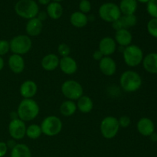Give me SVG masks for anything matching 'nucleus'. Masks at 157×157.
I'll return each instance as SVG.
<instances>
[{
	"instance_id": "f257e3e1",
	"label": "nucleus",
	"mask_w": 157,
	"mask_h": 157,
	"mask_svg": "<svg viewBox=\"0 0 157 157\" xmlns=\"http://www.w3.org/2000/svg\"><path fill=\"white\" fill-rule=\"evenodd\" d=\"M40 108L38 103L31 99H23L18 104L17 109L18 119L21 120L24 122L33 121L39 114Z\"/></svg>"
},
{
	"instance_id": "f03ea898",
	"label": "nucleus",
	"mask_w": 157,
	"mask_h": 157,
	"mask_svg": "<svg viewBox=\"0 0 157 157\" xmlns=\"http://www.w3.org/2000/svg\"><path fill=\"white\" fill-rule=\"evenodd\" d=\"M142 83L141 76L134 71H125L120 78V85L121 88L127 93L136 92L140 88Z\"/></svg>"
},
{
	"instance_id": "7ed1b4c3",
	"label": "nucleus",
	"mask_w": 157,
	"mask_h": 157,
	"mask_svg": "<svg viewBox=\"0 0 157 157\" xmlns=\"http://www.w3.org/2000/svg\"><path fill=\"white\" fill-rule=\"evenodd\" d=\"M15 12L21 18L29 20L37 16L39 8L34 0H19L15 6Z\"/></svg>"
},
{
	"instance_id": "20e7f679",
	"label": "nucleus",
	"mask_w": 157,
	"mask_h": 157,
	"mask_svg": "<svg viewBox=\"0 0 157 157\" xmlns=\"http://www.w3.org/2000/svg\"><path fill=\"white\" fill-rule=\"evenodd\" d=\"M123 58L125 64L129 67H136L142 63L144 60V52L136 44H130L124 48Z\"/></svg>"
},
{
	"instance_id": "39448f33",
	"label": "nucleus",
	"mask_w": 157,
	"mask_h": 157,
	"mask_svg": "<svg viewBox=\"0 0 157 157\" xmlns=\"http://www.w3.org/2000/svg\"><path fill=\"white\" fill-rule=\"evenodd\" d=\"M10 51L13 54L22 56L32 49V41L27 35H19L13 37L9 41Z\"/></svg>"
},
{
	"instance_id": "423d86ee",
	"label": "nucleus",
	"mask_w": 157,
	"mask_h": 157,
	"mask_svg": "<svg viewBox=\"0 0 157 157\" xmlns=\"http://www.w3.org/2000/svg\"><path fill=\"white\" fill-rule=\"evenodd\" d=\"M42 134L47 136H55L61 133L63 127L61 120L56 116H48L44 118L40 125Z\"/></svg>"
},
{
	"instance_id": "0eeeda50",
	"label": "nucleus",
	"mask_w": 157,
	"mask_h": 157,
	"mask_svg": "<svg viewBox=\"0 0 157 157\" xmlns=\"http://www.w3.org/2000/svg\"><path fill=\"white\" fill-rule=\"evenodd\" d=\"M61 93L67 100L78 101L84 95V89L78 81L75 80H67L61 84Z\"/></svg>"
},
{
	"instance_id": "6e6552de",
	"label": "nucleus",
	"mask_w": 157,
	"mask_h": 157,
	"mask_svg": "<svg viewBox=\"0 0 157 157\" xmlns=\"http://www.w3.org/2000/svg\"><path fill=\"white\" fill-rule=\"evenodd\" d=\"M117 118L113 116H107L101 121L100 130L102 136L105 139L110 140L117 135L120 130Z\"/></svg>"
},
{
	"instance_id": "1a4fd4ad",
	"label": "nucleus",
	"mask_w": 157,
	"mask_h": 157,
	"mask_svg": "<svg viewBox=\"0 0 157 157\" xmlns=\"http://www.w3.org/2000/svg\"><path fill=\"white\" fill-rule=\"evenodd\" d=\"M99 16L106 22L113 23L121 16V12L117 5L107 2L101 5L99 9Z\"/></svg>"
},
{
	"instance_id": "9d476101",
	"label": "nucleus",
	"mask_w": 157,
	"mask_h": 157,
	"mask_svg": "<svg viewBox=\"0 0 157 157\" xmlns=\"http://www.w3.org/2000/svg\"><path fill=\"white\" fill-rule=\"evenodd\" d=\"M25 123L20 119L12 120L9 124V133L12 139L15 140H20L25 136L26 134Z\"/></svg>"
},
{
	"instance_id": "9b49d317",
	"label": "nucleus",
	"mask_w": 157,
	"mask_h": 157,
	"mask_svg": "<svg viewBox=\"0 0 157 157\" xmlns=\"http://www.w3.org/2000/svg\"><path fill=\"white\" fill-rule=\"evenodd\" d=\"M137 23V18L135 15H121L117 21L112 23V27L115 31L121 29H129Z\"/></svg>"
},
{
	"instance_id": "f8f14e48",
	"label": "nucleus",
	"mask_w": 157,
	"mask_h": 157,
	"mask_svg": "<svg viewBox=\"0 0 157 157\" xmlns=\"http://www.w3.org/2000/svg\"><path fill=\"white\" fill-rule=\"evenodd\" d=\"M99 68L105 76H112L117 71V64L110 56H104L99 61Z\"/></svg>"
},
{
	"instance_id": "ddd939ff",
	"label": "nucleus",
	"mask_w": 157,
	"mask_h": 157,
	"mask_svg": "<svg viewBox=\"0 0 157 157\" xmlns=\"http://www.w3.org/2000/svg\"><path fill=\"white\" fill-rule=\"evenodd\" d=\"M98 50L104 56H110L117 50V43L111 37H104L100 41Z\"/></svg>"
},
{
	"instance_id": "4468645a",
	"label": "nucleus",
	"mask_w": 157,
	"mask_h": 157,
	"mask_svg": "<svg viewBox=\"0 0 157 157\" xmlns=\"http://www.w3.org/2000/svg\"><path fill=\"white\" fill-rule=\"evenodd\" d=\"M59 67L61 71L67 75H72L78 71V63L70 56L63 57L60 59Z\"/></svg>"
},
{
	"instance_id": "2eb2a0df",
	"label": "nucleus",
	"mask_w": 157,
	"mask_h": 157,
	"mask_svg": "<svg viewBox=\"0 0 157 157\" xmlns=\"http://www.w3.org/2000/svg\"><path fill=\"white\" fill-rule=\"evenodd\" d=\"M19 91L23 99H31L34 98L37 94L38 86L35 81L32 80H28L21 84Z\"/></svg>"
},
{
	"instance_id": "dca6fc26",
	"label": "nucleus",
	"mask_w": 157,
	"mask_h": 157,
	"mask_svg": "<svg viewBox=\"0 0 157 157\" xmlns=\"http://www.w3.org/2000/svg\"><path fill=\"white\" fill-rule=\"evenodd\" d=\"M136 129L140 134L144 136H150L155 132L154 123L148 117H142L136 124Z\"/></svg>"
},
{
	"instance_id": "f3484780",
	"label": "nucleus",
	"mask_w": 157,
	"mask_h": 157,
	"mask_svg": "<svg viewBox=\"0 0 157 157\" xmlns=\"http://www.w3.org/2000/svg\"><path fill=\"white\" fill-rule=\"evenodd\" d=\"M9 67L14 74H21L25 70V60L21 55L12 54L10 55L8 61Z\"/></svg>"
},
{
	"instance_id": "a211bd4d",
	"label": "nucleus",
	"mask_w": 157,
	"mask_h": 157,
	"mask_svg": "<svg viewBox=\"0 0 157 157\" xmlns=\"http://www.w3.org/2000/svg\"><path fill=\"white\" fill-rule=\"evenodd\" d=\"M60 58L59 57L55 54H48L43 57L41 61V67L47 71H55L59 67Z\"/></svg>"
},
{
	"instance_id": "6ab92c4d",
	"label": "nucleus",
	"mask_w": 157,
	"mask_h": 157,
	"mask_svg": "<svg viewBox=\"0 0 157 157\" xmlns=\"http://www.w3.org/2000/svg\"><path fill=\"white\" fill-rule=\"evenodd\" d=\"M43 29V23L38 18H35L29 19L25 26L27 35L29 37L38 36L41 33Z\"/></svg>"
},
{
	"instance_id": "aec40b11",
	"label": "nucleus",
	"mask_w": 157,
	"mask_h": 157,
	"mask_svg": "<svg viewBox=\"0 0 157 157\" xmlns=\"http://www.w3.org/2000/svg\"><path fill=\"white\" fill-rule=\"evenodd\" d=\"M114 40L117 44L121 47H127L131 44L133 41V35L128 29H121L115 32Z\"/></svg>"
},
{
	"instance_id": "412c9836",
	"label": "nucleus",
	"mask_w": 157,
	"mask_h": 157,
	"mask_svg": "<svg viewBox=\"0 0 157 157\" xmlns=\"http://www.w3.org/2000/svg\"><path fill=\"white\" fill-rule=\"evenodd\" d=\"M144 68L150 74H157V53L153 52L146 55L142 61Z\"/></svg>"
},
{
	"instance_id": "4be33fe9",
	"label": "nucleus",
	"mask_w": 157,
	"mask_h": 157,
	"mask_svg": "<svg viewBox=\"0 0 157 157\" xmlns=\"http://www.w3.org/2000/svg\"><path fill=\"white\" fill-rule=\"evenodd\" d=\"M76 104L78 110L83 113H90L94 108L93 101L90 97L87 96V95L81 96L78 100V102L76 103Z\"/></svg>"
},
{
	"instance_id": "5701e85b",
	"label": "nucleus",
	"mask_w": 157,
	"mask_h": 157,
	"mask_svg": "<svg viewBox=\"0 0 157 157\" xmlns=\"http://www.w3.org/2000/svg\"><path fill=\"white\" fill-rule=\"evenodd\" d=\"M70 22L74 27L81 29L87 25L88 23V18L86 14L81 12H75L71 15Z\"/></svg>"
},
{
	"instance_id": "b1692460",
	"label": "nucleus",
	"mask_w": 157,
	"mask_h": 157,
	"mask_svg": "<svg viewBox=\"0 0 157 157\" xmlns=\"http://www.w3.org/2000/svg\"><path fill=\"white\" fill-rule=\"evenodd\" d=\"M119 8L124 15H134L137 9V2L136 0H121Z\"/></svg>"
},
{
	"instance_id": "393cba45",
	"label": "nucleus",
	"mask_w": 157,
	"mask_h": 157,
	"mask_svg": "<svg viewBox=\"0 0 157 157\" xmlns=\"http://www.w3.org/2000/svg\"><path fill=\"white\" fill-rule=\"evenodd\" d=\"M48 16L50 17L52 19L57 20L62 16L63 8L59 2H53L48 5L47 7Z\"/></svg>"
},
{
	"instance_id": "a878e982",
	"label": "nucleus",
	"mask_w": 157,
	"mask_h": 157,
	"mask_svg": "<svg viewBox=\"0 0 157 157\" xmlns=\"http://www.w3.org/2000/svg\"><path fill=\"white\" fill-rule=\"evenodd\" d=\"M78 108H77L76 103L74 101H70V100L64 101L60 106L61 114L64 117H71L72 115L75 114Z\"/></svg>"
},
{
	"instance_id": "bb28decb",
	"label": "nucleus",
	"mask_w": 157,
	"mask_h": 157,
	"mask_svg": "<svg viewBox=\"0 0 157 157\" xmlns=\"http://www.w3.org/2000/svg\"><path fill=\"white\" fill-rule=\"evenodd\" d=\"M11 157H32V153L26 144H17L13 149L11 150Z\"/></svg>"
},
{
	"instance_id": "cd10ccee",
	"label": "nucleus",
	"mask_w": 157,
	"mask_h": 157,
	"mask_svg": "<svg viewBox=\"0 0 157 157\" xmlns=\"http://www.w3.org/2000/svg\"><path fill=\"white\" fill-rule=\"evenodd\" d=\"M42 134L41 127L38 124H31L26 128V134L25 136H28L29 139L36 140L39 138Z\"/></svg>"
},
{
	"instance_id": "c85d7f7f",
	"label": "nucleus",
	"mask_w": 157,
	"mask_h": 157,
	"mask_svg": "<svg viewBox=\"0 0 157 157\" xmlns=\"http://www.w3.org/2000/svg\"><path fill=\"white\" fill-rule=\"evenodd\" d=\"M147 31L153 38H157V18H153L147 23Z\"/></svg>"
},
{
	"instance_id": "c756f323",
	"label": "nucleus",
	"mask_w": 157,
	"mask_h": 157,
	"mask_svg": "<svg viewBox=\"0 0 157 157\" xmlns=\"http://www.w3.org/2000/svg\"><path fill=\"white\" fill-rule=\"evenodd\" d=\"M147 10L153 18H157V0H150L147 3Z\"/></svg>"
},
{
	"instance_id": "7c9ffc66",
	"label": "nucleus",
	"mask_w": 157,
	"mask_h": 157,
	"mask_svg": "<svg viewBox=\"0 0 157 157\" xmlns=\"http://www.w3.org/2000/svg\"><path fill=\"white\" fill-rule=\"evenodd\" d=\"M58 55H59L60 56H61V58L69 56L71 54V48L69 47L67 44L61 43V44H60L59 45H58Z\"/></svg>"
},
{
	"instance_id": "2f4dec72",
	"label": "nucleus",
	"mask_w": 157,
	"mask_h": 157,
	"mask_svg": "<svg viewBox=\"0 0 157 157\" xmlns=\"http://www.w3.org/2000/svg\"><path fill=\"white\" fill-rule=\"evenodd\" d=\"M10 51V45L9 41L7 40H0V57L6 55Z\"/></svg>"
},
{
	"instance_id": "473e14b6",
	"label": "nucleus",
	"mask_w": 157,
	"mask_h": 157,
	"mask_svg": "<svg viewBox=\"0 0 157 157\" xmlns=\"http://www.w3.org/2000/svg\"><path fill=\"white\" fill-rule=\"evenodd\" d=\"M80 12L82 13H88L91 9V5L88 0H81L79 3Z\"/></svg>"
},
{
	"instance_id": "72a5a7b5",
	"label": "nucleus",
	"mask_w": 157,
	"mask_h": 157,
	"mask_svg": "<svg viewBox=\"0 0 157 157\" xmlns=\"http://www.w3.org/2000/svg\"><path fill=\"white\" fill-rule=\"evenodd\" d=\"M118 123H119L120 127H121V128H127L131 124V120L128 116L124 115V116H121L118 119Z\"/></svg>"
},
{
	"instance_id": "f704fd0d",
	"label": "nucleus",
	"mask_w": 157,
	"mask_h": 157,
	"mask_svg": "<svg viewBox=\"0 0 157 157\" xmlns=\"http://www.w3.org/2000/svg\"><path fill=\"white\" fill-rule=\"evenodd\" d=\"M8 147L6 143L0 142V157H3L6 155L8 151Z\"/></svg>"
},
{
	"instance_id": "c9c22d12",
	"label": "nucleus",
	"mask_w": 157,
	"mask_h": 157,
	"mask_svg": "<svg viewBox=\"0 0 157 157\" xmlns=\"http://www.w3.org/2000/svg\"><path fill=\"white\" fill-rule=\"evenodd\" d=\"M104 55L100 52L99 50H96L93 53V58L95 60V61H100L103 58H104Z\"/></svg>"
},
{
	"instance_id": "e433bc0d",
	"label": "nucleus",
	"mask_w": 157,
	"mask_h": 157,
	"mask_svg": "<svg viewBox=\"0 0 157 157\" xmlns=\"http://www.w3.org/2000/svg\"><path fill=\"white\" fill-rule=\"evenodd\" d=\"M47 17H48L47 12H43L42 11V12H38V15H37V16H36V18H38V19H39L41 21H44L46 18H47Z\"/></svg>"
},
{
	"instance_id": "4c0bfd02",
	"label": "nucleus",
	"mask_w": 157,
	"mask_h": 157,
	"mask_svg": "<svg viewBox=\"0 0 157 157\" xmlns=\"http://www.w3.org/2000/svg\"><path fill=\"white\" fill-rule=\"evenodd\" d=\"M16 144H17V143L15 142V140H13V139L9 140L6 142V145H7L8 149H10V150L13 149L14 147H15V145H16Z\"/></svg>"
},
{
	"instance_id": "58836bf2",
	"label": "nucleus",
	"mask_w": 157,
	"mask_h": 157,
	"mask_svg": "<svg viewBox=\"0 0 157 157\" xmlns=\"http://www.w3.org/2000/svg\"><path fill=\"white\" fill-rule=\"evenodd\" d=\"M10 117H11V121L12 120H15V119H18V113H17V112H12V113H10Z\"/></svg>"
},
{
	"instance_id": "ea45409f",
	"label": "nucleus",
	"mask_w": 157,
	"mask_h": 157,
	"mask_svg": "<svg viewBox=\"0 0 157 157\" xmlns=\"http://www.w3.org/2000/svg\"><path fill=\"white\" fill-rule=\"evenodd\" d=\"M150 140H151L153 142H157V133H152L151 135L150 136Z\"/></svg>"
},
{
	"instance_id": "a19ab883",
	"label": "nucleus",
	"mask_w": 157,
	"mask_h": 157,
	"mask_svg": "<svg viewBox=\"0 0 157 157\" xmlns=\"http://www.w3.org/2000/svg\"><path fill=\"white\" fill-rule=\"evenodd\" d=\"M38 2L41 5H43V6H46V5H48L51 2V0H38Z\"/></svg>"
},
{
	"instance_id": "79ce46f5",
	"label": "nucleus",
	"mask_w": 157,
	"mask_h": 157,
	"mask_svg": "<svg viewBox=\"0 0 157 157\" xmlns=\"http://www.w3.org/2000/svg\"><path fill=\"white\" fill-rule=\"evenodd\" d=\"M4 65H5L4 60H3V58H2V57H0V71H1L3 69Z\"/></svg>"
},
{
	"instance_id": "37998d69",
	"label": "nucleus",
	"mask_w": 157,
	"mask_h": 157,
	"mask_svg": "<svg viewBox=\"0 0 157 157\" xmlns=\"http://www.w3.org/2000/svg\"><path fill=\"white\" fill-rule=\"evenodd\" d=\"M137 1H139L141 3H148V2L150 1V0H137Z\"/></svg>"
},
{
	"instance_id": "c03bdc74",
	"label": "nucleus",
	"mask_w": 157,
	"mask_h": 157,
	"mask_svg": "<svg viewBox=\"0 0 157 157\" xmlns=\"http://www.w3.org/2000/svg\"><path fill=\"white\" fill-rule=\"evenodd\" d=\"M54 2H59L61 1H63V0H53Z\"/></svg>"
}]
</instances>
